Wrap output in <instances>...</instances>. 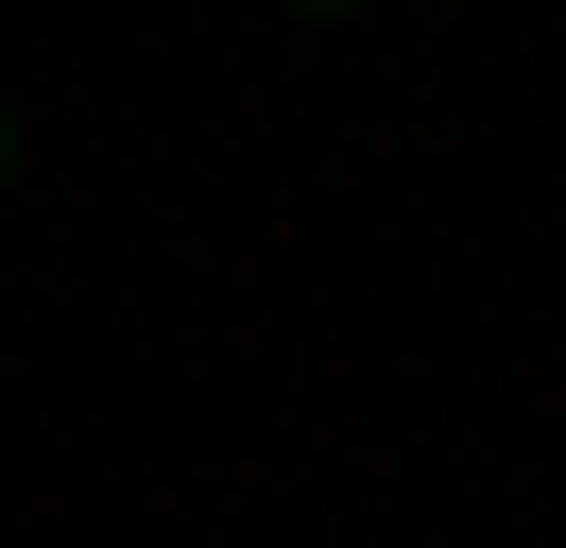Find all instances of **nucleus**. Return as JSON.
Segmentation results:
<instances>
[{"label":"nucleus","mask_w":566,"mask_h":548,"mask_svg":"<svg viewBox=\"0 0 566 548\" xmlns=\"http://www.w3.org/2000/svg\"><path fill=\"white\" fill-rule=\"evenodd\" d=\"M292 18H360V0H292Z\"/></svg>","instance_id":"nucleus-1"},{"label":"nucleus","mask_w":566,"mask_h":548,"mask_svg":"<svg viewBox=\"0 0 566 548\" xmlns=\"http://www.w3.org/2000/svg\"><path fill=\"white\" fill-rule=\"evenodd\" d=\"M0 189H18V120H0Z\"/></svg>","instance_id":"nucleus-2"}]
</instances>
